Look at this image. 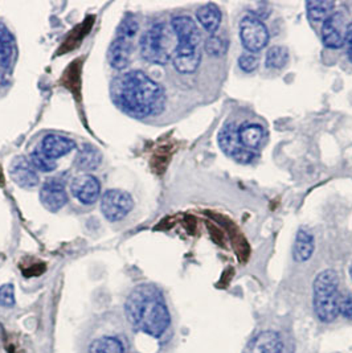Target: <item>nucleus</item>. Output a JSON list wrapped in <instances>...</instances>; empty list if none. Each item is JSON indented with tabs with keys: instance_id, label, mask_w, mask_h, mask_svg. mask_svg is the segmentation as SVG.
I'll return each mask as SVG.
<instances>
[{
	"instance_id": "1",
	"label": "nucleus",
	"mask_w": 352,
	"mask_h": 353,
	"mask_svg": "<svg viewBox=\"0 0 352 353\" xmlns=\"http://www.w3.org/2000/svg\"><path fill=\"white\" fill-rule=\"evenodd\" d=\"M110 95L113 104L133 118L157 115L166 102L163 89L141 71H126L116 77L110 85Z\"/></svg>"
},
{
	"instance_id": "2",
	"label": "nucleus",
	"mask_w": 352,
	"mask_h": 353,
	"mask_svg": "<svg viewBox=\"0 0 352 353\" xmlns=\"http://www.w3.org/2000/svg\"><path fill=\"white\" fill-rule=\"evenodd\" d=\"M124 311L135 330L153 337L163 335L171 323L163 294L154 284L135 287L126 300Z\"/></svg>"
},
{
	"instance_id": "3",
	"label": "nucleus",
	"mask_w": 352,
	"mask_h": 353,
	"mask_svg": "<svg viewBox=\"0 0 352 353\" xmlns=\"http://www.w3.org/2000/svg\"><path fill=\"white\" fill-rule=\"evenodd\" d=\"M174 37H176L171 27L166 23H158L144 32L141 38L142 57L157 65H166L175 51Z\"/></svg>"
},
{
	"instance_id": "4",
	"label": "nucleus",
	"mask_w": 352,
	"mask_h": 353,
	"mask_svg": "<svg viewBox=\"0 0 352 353\" xmlns=\"http://www.w3.org/2000/svg\"><path fill=\"white\" fill-rule=\"evenodd\" d=\"M338 286V274L330 269L319 273L314 281V310L323 323H331L339 315Z\"/></svg>"
},
{
	"instance_id": "5",
	"label": "nucleus",
	"mask_w": 352,
	"mask_h": 353,
	"mask_svg": "<svg viewBox=\"0 0 352 353\" xmlns=\"http://www.w3.org/2000/svg\"><path fill=\"white\" fill-rule=\"evenodd\" d=\"M240 37L244 48L252 52H260L269 43V31L261 19L247 15L240 21Z\"/></svg>"
},
{
	"instance_id": "6",
	"label": "nucleus",
	"mask_w": 352,
	"mask_h": 353,
	"mask_svg": "<svg viewBox=\"0 0 352 353\" xmlns=\"http://www.w3.org/2000/svg\"><path fill=\"white\" fill-rule=\"evenodd\" d=\"M134 200L131 194L121 190H109L101 197V211L109 221L117 223L131 212Z\"/></svg>"
},
{
	"instance_id": "7",
	"label": "nucleus",
	"mask_w": 352,
	"mask_h": 353,
	"mask_svg": "<svg viewBox=\"0 0 352 353\" xmlns=\"http://www.w3.org/2000/svg\"><path fill=\"white\" fill-rule=\"evenodd\" d=\"M219 146L224 154L241 164H249L256 159L253 151L245 150L239 141V127L234 124H227L219 134Z\"/></svg>"
},
{
	"instance_id": "8",
	"label": "nucleus",
	"mask_w": 352,
	"mask_h": 353,
	"mask_svg": "<svg viewBox=\"0 0 352 353\" xmlns=\"http://www.w3.org/2000/svg\"><path fill=\"white\" fill-rule=\"evenodd\" d=\"M40 201L50 212H58L63 209L68 203L65 184L57 177L48 179L41 187Z\"/></svg>"
},
{
	"instance_id": "9",
	"label": "nucleus",
	"mask_w": 352,
	"mask_h": 353,
	"mask_svg": "<svg viewBox=\"0 0 352 353\" xmlns=\"http://www.w3.org/2000/svg\"><path fill=\"white\" fill-rule=\"evenodd\" d=\"M71 192L81 204L93 205L101 194V183L90 174H82L72 180Z\"/></svg>"
},
{
	"instance_id": "10",
	"label": "nucleus",
	"mask_w": 352,
	"mask_h": 353,
	"mask_svg": "<svg viewBox=\"0 0 352 353\" xmlns=\"http://www.w3.org/2000/svg\"><path fill=\"white\" fill-rule=\"evenodd\" d=\"M171 60L179 73L192 74L197 71L201 62V54L199 51V47L188 44H177Z\"/></svg>"
},
{
	"instance_id": "11",
	"label": "nucleus",
	"mask_w": 352,
	"mask_h": 353,
	"mask_svg": "<svg viewBox=\"0 0 352 353\" xmlns=\"http://www.w3.org/2000/svg\"><path fill=\"white\" fill-rule=\"evenodd\" d=\"M171 28L175 34L177 44H188L199 47L201 36L194 19L186 15L175 16L171 20Z\"/></svg>"
},
{
	"instance_id": "12",
	"label": "nucleus",
	"mask_w": 352,
	"mask_h": 353,
	"mask_svg": "<svg viewBox=\"0 0 352 353\" xmlns=\"http://www.w3.org/2000/svg\"><path fill=\"white\" fill-rule=\"evenodd\" d=\"M131 52H133V40L122 36H117L114 41L110 44L107 51V61L110 67L117 71L124 69L130 62Z\"/></svg>"
},
{
	"instance_id": "13",
	"label": "nucleus",
	"mask_w": 352,
	"mask_h": 353,
	"mask_svg": "<svg viewBox=\"0 0 352 353\" xmlns=\"http://www.w3.org/2000/svg\"><path fill=\"white\" fill-rule=\"evenodd\" d=\"M10 175L21 188H34L38 184V175L31 160L19 157L11 163Z\"/></svg>"
},
{
	"instance_id": "14",
	"label": "nucleus",
	"mask_w": 352,
	"mask_h": 353,
	"mask_svg": "<svg viewBox=\"0 0 352 353\" xmlns=\"http://www.w3.org/2000/svg\"><path fill=\"white\" fill-rule=\"evenodd\" d=\"M38 148L51 159L57 160L72 152L76 148V143L71 138L58 134H50L43 139Z\"/></svg>"
},
{
	"instance_id": "15",
	"label": "nucleus",
	"mask_w": 352,
	"mask_h": 353,
	"mask_svg": "<svg viewBox=\"0 0 352 353\" xmlns=\"http://www.w3.org/2000/svg\"><path fill=\"white\" fill-rule=\"evenodd\" d=\"M243 353H282V340L274 331H264L254 336Z\"/></svg>"
},
{
	"instance_id": "16",
	"label": "nucleus",
	"mask_w": 352,
	"mask_h": 353,
	"mask_svg": "<svg viewBox=\"0 0 352 353\" xmlns=\"http://www.w3.org/2000/svg\"><path fill=\"white\" fill-rule=\"evenodd\" d=\"M342 15L339 12L331 14V16L326 19L322 25V40L323 44L330 49H339L343 47L346 35L340 31L339 23Z\"/></svg>"
},
{
	"instance_id": "17",
	"label": "nucleus",
	"mask_w": 352,
	"mask_h": 353,
	"mask_svg": "<svg viewBox=\"0 0 352 353\" xmlns=\"http://www.w3.org/2000/svg\"><path fill=\"white\" fill-rule=\"evenodd\" d=\"M16 45L10 30L0 21V67L10 69L15 61Z\"/></svg>"
},
{
	"instance_id": "18",
	"label": "nucleus",
	"mask_w": 352,
	"mask_h": 353,
	"mask_svg": "<svg viewBox=\"0 0 352 353\" xmlns=\"http://www.w3.org/2000/svg\"><path fill=\"white\" fill-rule=\"evenodd\" d=\"M102 163V154L91 144H82L76 155V167L80 171L90 172L100 167Z\"/></svg>"
},
{
	"instance_id": "19",
	"label": "nucleus",
	"mask_w": 352,
	"mask_h": 353,
	"mask_svg": "<svg viewBox=\"0 0 352 353\" xmlns=\"http://www.w3.org/2000/svg\"><path fill=\"white\" fill-rule=\"evenodd\" d=\"M264 137V128L260 124H243L239 127V141L249 151L258 150L263 144Z\"/></svg>"
},
{
	"instance_id": "20",
	"label": "nucleus",
	"mask_w": 352,
	"mask_h": 353,
	"mask_svg": "<svg viewBox=\"0 0 352 353\" xmlns=\"http://www.w3.org/2000/svg\"><path fill=\"white\" fill-rule=\"evenodd\" d=\"M196 19L207 32L213 35L221 24V11L216 4L208 3L196 11Z\"/></svg>"
},
{
	"instance_id": "21",
	"label": "nucleus",
	"mask_w": 352,
	"mask_h": 353,
	"mask_svg": "<svg viewBox=\"0 0 352 353\" xmlns=\"http://www.w3.org/2000/svg\"><path fill=\"white\" fill-rule=\"evenodd\" d=\"M316 249L314 237L307 230L300 229L296 237V242L293 247V257L297 262H306L311 258Z\"/></svg>"
},
{
	"instance_id": "22",
	"label": "nucleus",
	"mask_w": 352,
	"mask_h": 353,
	"mask_svg": "<svg viewBox=\"0 0 352 353\" xmlns=\"http://www.w3.org/2000/svg\"><path fill=\"white\" fill-rule=\"evenodd\" d=\"M89 353H127L124 343L113 336H104L94 340L90 347Z\"/></svg>"
},
{
	"instance_id": "23",
	"label": "nucleus",
	"mask_w": 352,
	"mask_h": 353,
	"mask_svg": "<svg viewBox=\"0 0 352 353\" xmlns=\"http://www.w3.org/2000/svg\"><path fill=\"white\" fill-rule=\"evenodd\" d=\"M334 1H307L306 3V12L307 18L314 23H323L329 16H331V11L334 8Z\"/></svg>"
},
{
	"instance_id": "24",
	"label": "nucleus",
	"mask_w": 352,
	"mask_h": 353,
	"mask_svg": "<svg viewBox=\"0 0 352 353\" xmlns=\"http://www.w3.org/2000/svg\"><path fill=\"white\" fill-rule=\"evenodd\" d=\"M289 61V49L282 45L272 47L266 54V67L272 69H282Z\"/></svg>"
},
{
	"instance_id": "25",
	"label": "nucleus",
	"mask_w": 352,
	"mask_h": 353,
	"mask_svg": "<svg viewBox=\"0 0 352 353\" xmlns=\"http://www.w3.org/2000/svg\"><path fill=\"white\" fill-rule=\"evenodd\" d=\"M229 43L221 36L212 35L206 40L204 51L212 57H221L228 52Z\"/></svg>"
},
{
	"instance_id": "26",
	"label": "nucleus",
	"mask_w": 352,
	"mask_h": 353,
	"mask_svg": "<svg viewBox=\"0 0 352 353\" xmlns=\"http://www.w3.org/2000/svg\"><path fill=\"white\" fill-rule=\"evenodd\" d=\"M30 160L36 171L41 172H53L57 168V160H53L47 157L38 147L32 151Z\"/></svg>"
},
{
	"instance_id": "27",
	"label": "nucleus",
	"mask_w": 352,
	"mask_h": 353,
	"mask_svg": "<svg viewBox=\"0 0 352 353\" xmlns=\"http://www.w3.org/2000/svg\"><path fill=\"white\" fill-rule=\"evenodd\" d=\"M140 30V23L134 15H127L124 16V20L121 21L118 30H117V36H122V37H127L131 38L137 35Z\"/></svg>"
},
{
	"instance_id": "28",
	"label": "nucleus",
	"mask_w": 352,
	"mask_h": 353,
	"mask_svg": "<svg viewBox=\"0 0 352 353\" xmlns=\"http://www.w3.org/2000/svg\"><path fill=\"white\" fill-rule=\"evenodd\" d=\"M15 304V288L14 284L7 283L0 287V306L12 307Z\"/></svg>"
},
{
	"instance_id": "29",
	"label": "nucleus",
	"mask_w": 352,
	"mask_h": 353,
	"mask_svg": "<svg viewBox=\"0 0 352 353\" xmlns=\"http://www.w3.org/2000/svg\"><path fill=\"white\" fill-rule=\"evenodd\" d=\"M239 67L247 73H252L258 68V58L253 54H243L239 58Z\"/></svg>"
},
{
	"instance_id": "30",
	"label": "nucleus",
	"mask_w": 352,
	"mask_h": 353,
	"mask_svg": "<svg viewBox=\"0 0 352 353\" xmlns=\"http://www.w3.org/2000/svg\"><path fill=\"white\" fill-rule=\"evenodd\" d=\"M339 314L352 320V295H344L339 298Z\"/></svg>"
},
{
	"instance_id": "31",
	"label": "nucleus",
	"mask_w": 352,
	"mask_h": 353,
	"mask_svg": "<svg viewBox=\"0 0 352 353\" xmlns=\"http://www.w3.org/2000/svg\"><path fill=\"white\" fill-rule=\"evenodd\" d=\"M344 43H347V54H349V58L352 62V23H350L346 28V40Z\"/></svg>"
},
{
	"instance_id": "32",
	"label": "nucleus",
	"mask_w": 352,
	"mask_h": 353,
	"mask_svg": "<svg viewBox=\"0 0 352 353\" xmlns=\"http://www.w3.org/2000/svg\"><path fill=\"white\" fill-rule=\"evenodd\" d=\"M350 275H351V280H352V262H351V266H350Z\"/></svg>"
}]
</instances>
